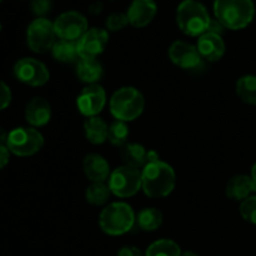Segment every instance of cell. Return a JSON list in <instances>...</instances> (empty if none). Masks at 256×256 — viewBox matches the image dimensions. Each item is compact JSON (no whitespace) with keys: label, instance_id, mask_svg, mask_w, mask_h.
I'll use <instances>...</instances> for the list:
<instances>
[{"label":"cell","instance_id":"obj_25","mask_svg":"<svg viewBox=\"0 0 256 256\" xmlns=\"http://www.w3.org/2000/svg\"><path fill=\"white\" fill-rule=\"evenodd\" d=\"M179 244L172 239H159L152 242L145 250V256H182Z\"/></svg>","mask_w":256,"mask_h":256},{"label":"cell","instance_id":"obj_14","mask_svg":"<svg viewBox=\"0 0 256 256\" xmlns=\"http://www.w3.org/2000/svg\"><path fill=\"white\" fill-rule=\"evenodd\" d=\"M158 12V5L155 0H132L128 8V19L132 26L145 28L154 20Z\"/></svg>","mask_w":256,"mask_h":256},{"label":"cell","instance_id":"obj_13","mask_svg":"<svg viewBox=\"0 0 256 256\" xmlns=\"http://www.w3.org/2000/svg\"><path fill=\"white\" fill-rule=\"evenodd\" d=\"M168 55L172 64L184 70L196 69L202 62L196 45L189 44L182 40H176L172 42L168 50Z\"/></svg>","mask_w":256,"mask_h":256},{"label":"cell","instance_id":"obj_24","mask_svg":"<svg viewBox=\"0 0 256 256\" xmlns=\"http://www.w3.org/2000/svg\"><path fill=\"white\" fill-rule=\"evenodd\" d=\"M235 92L242 102L256 106V75L248 74L239 78L235 84Z\"/></svg>","mask_w":256,"mask_h":256},{"label":"cell","instance_id":"obj_20","mask_svg":"<svg viewBox=\"0 0 256 256\" xmlns=\"http://www.w3.org/2000/svg\"><path fill=\"white\" fill-rule=\"evenodd\" d=\"M75 74L82 82L92 85L98 84L102 80L104 69L96 59H80L76 62Z\"/></svg>","mask_w":256,"mask_h":256},{"label":"cell","instance_id":"obj_18","mask_svg":"<svg viewBox=\"0 0 256 256\" xmlns=\"http://www.w3.org/2000/svg\"><path fill=\"white\" fill-rule=\"evenodd\" d=\"M256 194V184L250 175H235L228 182L225 195L235 202H244L252 195Z\"/></svg>","mask_w":256,"mask_h":256},{"label":"cell","instance_id":"obj_6","mask_svg":"<svg viewBox=\"0 0 256 256\" xmlns=\"http://www.w3.org/2000/svg\"><path fill=\"white\" fill-rule=\"evenodd\" d=\"M108 185L114 196L128 199L142 190V170L122 165L114 169L108 179Z\"/></svg>","mask_w":256,"mask_h":256},{"label":"cell","instance_id":"obj_9","mask_svg":"<svg viewBox=\"0 0 256 256\" xmlns=\"http://www.w3.org/2000/svg\"><path fill=\"white\" fill-rule=\"evenodd\" d=\"M54 29L56 36L62 40L78 42L89 29L88 19L79 12H64L55 19Z\"/></svg>","mask_w":256,"mask_h":256},{"label":"cell","instance_id":"obj_3","mask_svg":"<svg viewBox=\"0 0 256 256\" xmlns=\"http://www.w3.org/2000/svg\"><path fill=\"white\" fill-rule=\"evenodd\" d=\"M136 224V215L132 208L125 202L108 204L99 214V226L110 236H122Z\"/></svg>","mask_w":256,"mask_h":256},{"label":"cell","instance_id":"obj_32","mask_svg":"<svg viewBox=\"0 0 256 256\" xmlns=\"http://www.w3.org/2000/svg\"><path fill=\"white\" fill-rule=\"evenodd\" d=\"M118 256H145V255L139 248L132 246V245H126V246H122V249L118 252Z\"/></svg>","mask_w":256,"mask_h":256},{"label":"cell","instance_id":"obj_16","mask_svg":"<svg viewBox=\"0 0 256 256\" xmlns=\"http://www.w3.org/2000/svg\"><path fill=\"white\" fill-rule=\"evenodd\" d=\"M82 169L92 182H105L112 174L110 164L102 155L92 152L82 160Z\"/></svg>","mask_w":256,"mask_h":256},{"label":"cell","instance_id":"obj_39","mask_svg":"<svg viewBox=\"0 0 256 256\" xmlns=\"http://www.w3.org/2000/svg\"><path fill=\"white\" fill-rule=\"evenodd\" d=\"M0 2H2V0H0Z\"/></svg>","mask_w":256,"mask_h":256},{"label":"cell","instance_id":"obj_1","mask_svg":"<svg viewBox=\"0 0 256 256\" xmlns=\"http://www.w3.org/2000/svg\"><path fill=\"white\" fill-rule=\"evenodd\" d=\"M176 174L172 166L162 160L149 162L142 169V190L152 199H162L174 192Z\"/></svg>","mask_w":256,"mask_h":256},{"label":"cell","instance_id":"obj_17","mask_svg":"<svg viewBox=\"0 0 256 256\" xmlns=\"http://www.w3.org/2000/svg\"><path fill=\"white\" fill-rule=\"evenodd\" d=\"M25 119L32 128L46 125L52 119V106L44 98L35 96L25 108Z\"/></svg>","mask_w":256,"mask_h":256},{"label":"cell","instance_id":"obj_4","mask_svg":"<svg viewBox=\"0 0 256 256\" xmlns=\"http://www.w3.org/2000/svg\"><path fill=\"white\" fill-rule=\"evenodd\" d=\"M212 18L198 0H182L176 9V24L188 36L199 38L209 30Z\"/></svg>","mask_w":256,"mask_h":256},{"label":"cell","instance_id":"obj_12","mask_svg":"<svg viewBox=\"0 0 256 256\" xmlns=\"http://www.w3.org/2000/svg\"><path fill=\"white\" fill-rule=\"evenodd\" d=\"M109 42V32L102 28H92L78 40L80 59H96Z\"/></svg>","mask_w":256,"mask_h":256},{"label":"cell","instance_id":"obj_28","mask_svg":"<svg viewBox=\"0 0 256 256\" xmlns=\"http://www.w3.org/2000/svg\"><path fill=\"white\" fill-rule=\"evenodd\" d=\"M239 212L245 222L256 225V195H252L240 202Z\"/></svg>","mask_w":256,"mask_h":256},{"label":"cell","instance_id":"obj_38","mask_svg":"<svg viewBox=\"0 0 256 256\" xmlns=\"http://www.w3.org/2000/svg\"><path fill=\"white\" fill-rule=\"evenodd\" d=\"M0 32H2V22H0Z\"/></svg>","mask_w":256,"mask_h":256},{"label":"cell","instance_id":"obj_21","mask_svg":"<svg viewBox=\"0 0 256 256\" xmlns=\"http://www.w3.org/2000/svg\"><path fill=\"white\" fill-rule=\"evenodd\" d=\"M84 132L88 142L94 145H102L108 140L109 125L99 116L86 118L84 122Z\"/></svg>","mask_w":256,"mask_h":256},{"label":"cell","instance_id":"obj_10","mask_svg":"<svg viewBox=\"0 0 256 256\" xmlns=\"http://www.w3.org/2000/svg\"><path fill=\"white\" fill-rule=\"evenodd\" d=\"M14 74L19 82L29 86H42L50 79V72L44 62L34 58H22L14 65Z\"/></svg>","mask_w":256,"mask_h":256},{"label":"cell","instance_id":"obj_2","mask_svg":"<svg viewBox=\"0 0 256 256\" xmlns=\"http://www.w3.org/2000/svg\"><path fill=\"white\" fill-rule=\"evenodd\" d=\"M215 19L230 30H242L252 24L255 16L252 0H214Z\"/></svg>","mask_w":256,"mask_h":256},{"label":"cell","instance_id":"obj_34","mask_svg":"<svg viewBox=\"0 0 256 256\" xmlns=\"http://www.w3.org/2000/svg\"><path fill=\"white\" fill-rule=\"evenodd\" d=\"M8 136H9V132H6L0 128V145H6Z\"/></svg>","mask_w":256,"mask_h":256},{"label":"cell","instance_id":"obj_5","mask_svg":"<svg viewBox=\"0 0 256 256\" xmlns=\"http://www.w3.org/2000/svg\"><path fill=\"white\" fill-rule=\"evenodd\" d=\"M109 109L115 120L124 122H134L145 109L144 95L134 86H122L112 95Z\"/></svg>","mask_w":256,"mask_h":256},{"label":"cell","instance_id":"obj_29","mask_svg":"<svg viewBox=\"0 0 256 256\" xmlns=\"http://www.w3.org/2000/svg\"><path fill=\"white\" fill-rule=\"evenodd\" d=\"M105 25H106L108 32H119L129 25V19L124 12H112L106 18Z\"/></svg>","mask_w":256,"mask_h":256},{"label":"cell","instance_id":"obj_33","mask_svg":"<svg viewBox=\"0 0 256 256\" xmlns=\"http://www.w3.org/2000/svg\"><path fill=\"white\" fill-rule=\"evenodd\" d=\"M10 159V152L6 145H0V170L4 169Z\"/></svg>","mask_w":256,"mask_h":256},{"label":"cell","instance_id":"obj_35","mask_svg":"<svg viewBox=\"0 0 256 256\" xmlns=\"http://www.w3.org/2000/svg\"><path fill=\"white\" fill-rule=\"evenodd\" d=\"M102 2H95V4L90 8V12H92V14H98V12H102Z\"/></svg>","mask_w":256,"mask_h":256},{"label":"cell","instance_id":"obj_26","mask_svg":"<svg viewBox=\"0 0 256 256\" xmlns=\"http://www.w3.org/2000/svg\"><path fill=\"white\" fill-rule=\"evenodd\" d=\"M110 195H112V192L106 182H92V185H89L85 190L86 202L95 206H102L106 204Z\"/></svg>","mask_w":256,"mask_h":256},{"label":"cell","instance_id":"obj_23","mask_svg":"<svg viewBox=\"0 0 256 256\" xmlns=\"http://www.w3.org/2000/svg\"><path fill=\"white\" fill-rule=\"evenodd\" d=\"M162 212L156 208H144L136 215V225L142 232H155L162 225Z\"/></svg>","mask_w":256,"mask_h":256},{"label":"cell","instance_id":"obj_31","mask_svg":"<svg viewBox=\"0 0 256 256\" xmlns=\"http://www.w3.org/2000/svg\"><path fill=\"white\" fill-rule=\"evenodd\" d=\"M10 102H12V90L2 80H0V110L6 109Z\"/></svg>","mask_w":256,"mask_h":256},{"label":"cell","instance_id":"obj_15","mask_svg":"<svg viewBox=\"0 0 256 256\" xmlns=\"http://www.w3.org/2000/svg\"><path fill=\"white\" fill-rule=\"evenodd\" d=\"M196 48L200 56L209 62H219L224 56L225 50H226L222 35L210 32H206L202 36L198 38Z\"/></svg>","mask_w":256,"mask_h":256},{"label":"cell","instance_id":"obj_37","mask_svg":"<svg viewBox=\"0 0 256 256\" xmlns=\"http://www.w3.org/2000/svg\"><path fill=\"white\" fill-rule=\"evenodd\" d=\"M182 256H199V255L194 252H182Z\"/></svg>","mask_w":256,"mask_h":256},{"label":"cell","instance_id":"obj_36","mask_svg":"<svg viewBox=\"0 0 256 256\" xmlns=\"http://www.w3.org/2000/svg\"><path fill=\"white\" fill-rule=\"evenodd\" d=\"M250 176H252V179L254 180V182L256 184V162H254V165L252 166V172H250Z\"/></svg>","mask_w":256,"mask_h":256},{"label":"cell","instance_id":"obj_19","mask_svg":"<svg viewBox=\"0 0 256 256\" xmlns=\"http://www.w3.org/2000/svg\"><path fill=\"white\" fill-rule=\"evenodd\" d=\"M148 154L149 150L145 149L144 145L138 142H126L124 146L120 148L119 155L124 165L140 169L148 164Z\"/></svg>","mask_w":256,"mask_h":256},{"label":"cell","instance_id":"obj_11","mask_svg":"<svg viewBox=\"0 0 256 256\" xmlns=\"http://www.w3.org/2000/svg\"><path fill=\"white\" fill-rule=\"evenodd\" d=\"M106 92L99 84L86 85L76 98V108L85 118L98 116L106 105Z\"/></svg>","mask_w":256,"mask_h":256},{"label":"cell","instance_id":"obj_8","mask_svg":"<svg viewBox=\"0 0 256 256\" xmlns=\"http://www.w3.org/2000/svg\"><path fill=\"white\" fill-rule=\"evenodd\" d=\"M56 38L54 22H50L48 18H36L28 26V46L38 54H44L52 50L56 42Z\"/></svg>","mask_w":256,"mask_h":256},{"label":"cell","instance_id":"obj_7","mask_svg":"<svg viewBox=\"0 0 256 256\" xmlns=\"http://www.w3.org/2000/svg\"><path fill=\"white\" fill-rule=\"evenodd\" d=\"M44 136L35 128H16L8 136L6 146L12 154L16 156H32L42 150Z\"/></svg>","mask_w":256,"mask_h":256},{"label":"cell","instance_id":"obj_30","mask_svg":"<svg viewBox=\"0 0 256 256\" xmlns=\"http://www.w3.org/2000/svg\"><path fill=\"white\" fill-rule=\"evenodd\" d=\"M52 0H32V10L38 18H45V15L52 10Z\"/></svg>","mask_w":256,"mask_h":256},{"label":"cell","instance_id":"obj_27","mask_svg":"<svg viewBox=\"0 0 256 256\" xmlns=\"http://www.w3.org/2000/svg\"><path fill=\"white\" fill-rule=\"evenodd\" d=\"M130 130L128 126V122H120V120H114L109 125V132H108V140L112 145L118 148L124 146L129 139Z\"/></svg>","mask_w":256,"mask_h":256},{"label":"cell","instance_id":"obj_22","mask_svg":"<svg viewBox=\"0 0 256 256\" xmlns=\"http://www.w3.org/2000/svg\"><path fill=\"white\" fill-rule=\"evenodd\" d=\"M52 54L56 62H64V64H72V62H78L80 60L78 42L62 39L56 40L52 49Z\"/></svg>","mask_w":256,"mask_h":256}]
</instances>
